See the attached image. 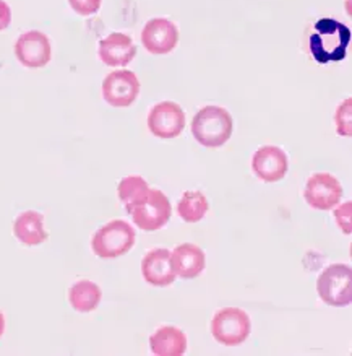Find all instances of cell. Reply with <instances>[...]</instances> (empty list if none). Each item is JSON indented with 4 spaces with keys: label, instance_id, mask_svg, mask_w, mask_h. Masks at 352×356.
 <instances>
[{
    "label": "cell",
    "instance_id": "9c48e42d",
    "mask_svg": "<svg viewBox=\"0 0 352 356\" xmlns=\"http://www.w3.org/2000/svg\"><path fill=\"white\" fill-rule=\"evenodd\" d=\"M303 197L313 210H331L341 200L342 186L330 172H315L308 177Z\"/></svg>",
    "mask_w": 352,
    "mask_h": 356
},
{
    "label": "cell",
    "instance_id": "277c9868",
    "mask_svg": "<svg viewBox=\"0 0 352 356\" xmlns=\"http://www.w3.org/2000/svg\"><path fill=\"white\" fill-rule=\"evenodd\" d=\"M317 291L328 306L344 307L352 302V270L344 264H331L317 280Z\"/></svg>",
    "mask_w": 352,
    "mask_h": 356
},
{
    "label": "cell",
    "instance_id": "9a60e30c",
    "mask_svg": "<svg viewBox=\"0 0 352 356\" xmlns=\"http://www.w3.org/2000/svg\"><path fill=\"white\" fill-rule=\"evenodd\" d=\"M99 59L109 67L128 65L137 56V46L132 38L124 33H110L99 41Z\"/></svg>",
    "mask_w": 352,
    "mask_h": 356
},
{
    "label": "cell",
    "instance_id": "44dd1931",
    "mask_svg": "<svg viewBox=\"0 0 352 356\" xmlns=\"http://www.w3.org/2000/svg\"><path fill=\"white\" fill-rule=\"evenodd\" d=\"M351 111H352V99L347 98L340 104L335 114L336 131L341 137L352 136V124H351Z\"/></svg>",
    "mask_w": 352,
    "mask_h": 356
},
{
    "label": "cell",
    "instance_id": "d6986e66",
    "mask_svg": "<svg viewBox=\"0 0 352 356\" xmlns=\"http://www.w3.org/2000/svg\"><path fill=\"white\" fill-rule=\"evenodd\" d=\"M148 194L149 186L142 176H127L119 182L117 195L119 200L127 209V213H130L135 207L144 204L148 199Z\"/></svg>",
    "mask_w": 352,
    "mask_h": 356
},
{
    "label": "cell",
    "instance_id": "6da1fadb",
    "mask_svg": "<svg viewBox=\"0 0 352 356\" xmlns=\"http://www.w3.org/2000/svg\"><path fill=\"white\" fill-rule=\"evenodd\" d=\"M349 42V26L333 18H321L315 23V33L310 36L312 57L320 65L341 62L347 54Z\"/></svg>",
    "mask_w": 352,
    "mask_h": 356
},
{
    "label": "cell",
    "instance_id": "e0dca14e",
    "mask_svg": "<svg viewBox=\"0 0 352 356\" xmlns=\"http://www.w3.org/2000/svg\"><path fill=\"white\" fill-rule=\"evenodd\" d=\"M149 346L156 356H182L187 351V335L179 327L162 325L149 337Z\"/></svg>",
    "mask_w": 352,
    "mask_h": 356
},
{
    "label": "cell",
    "instance_id": "ac0fdd59",
    "mask_svg": "<svg viewBox=\"0 0 352 356\" xmlns=\"http://www.w3.org/2000/svg\"><path fill=\"white\" fill-rule=\"evenodd\" d=\"M103 291L94 282L80 280L74 283L69 290V302L76 312L86 314V312L94 311L99 306Z\"/></svg>",
    "mask_w": 352,
    "mask_h": 356
},
{
    "label": "cell",
    "instance_id": "3957f363",
    "mask_svg": "<svg viewBox=\"0 0 352 356\" xmlns=\"http://www.w3.org/2000/svg\"><path fill=\"white\" fill-rule=\"evenodd\" d=\"M137 241L132 225L124 220H112L96 231L91 239V249L101 259H117L130 252Z\"/></svg>",
    "mask_w": 352,
    "mask_h": 356
},
{
    "label": "cell",
    "instance_id": "7a4b0ae2",
    "mask_svg": "<svg viewBox=\"0 0 352 356\" xmlns=\"http://www.w3.org/2000/svg\"><path fill=\"white\" fill-rule=\"evenodd\" d=\"M234 131L233 115L221 106H205L192 121V134L195 140L208 148H219L229 140Z\"/></svg>",
    "mask_w": 352,
    "mask_h": 356
},
{
    "label": "cell",
    "instance_id": "5bb4252c",
    "mask_svg": "<svg viewBox=\"0 0 352 356\" xmlns=\"http://www.w3.org/2000/svg\"><path fill=\"white\" fill-rule=\"evenodd\" d=\"M171 267L176 277L192 280L205 272L206 256L196 244L184 243L171 252Z\"/></svg>",
    "mask_w": 352,
    "mask_h": 356
},
{
    "label": "cell",
    "instance_id": "7c38bea8",
    "mask_svg": "<svg viewBox=\"0 0 352 356\" xmlns=\"http://www.w3.org/2000/svg\"><path fill=\"white\" fill-rule=\"evenodd\" d=\"M289 170L287 155L279 147L263 145L252 156L253 175L263 182L281 181Z\"/></svg>",
    "mask_w": 352,
    "mask_h": 356
},
{
    "label": "cell",
    "instance_id": "8992f818",
    "mask_svg": "<svg viewBox=\"0 0 352 356\" xmlns=\"http://www.w3.org/2000/svg\"><path fill=\"white\" fill-rule=\"evenodd\" d=\"M172 207L167 195L159 189H149L148 199L144 204L135 207L130 211L135 225L143 231H158L167 225L171 220Z\"/></svg>",
    "mask_w": 352,
    "mask_h": 356
},
{
    "label": "cell",
    "instance_id": "4fadbf2b",
    "mask_svg": "<svg viewBox=\"0 0 352 356\" xmlns=\"http://www.w3.org/2000/svg\"><path fill=\"white\" fill-rule=\"evenodd\" d=\"M144 282L151 286H169L176 282V273L171 267V251L166 248L153 249L144 254L142 261Z\"/></svg>",
    "mask_w": 352,
    "mask_h": 356
},
{
    "label": "cell",
    "instance_id": "ba28073f",
    "mask_svg": "<svg viewBox=\"0 0 352 356\" xmlns=\"http://www.w3.org/2000/svg\"><path fill=\"white\" fill-rule=\"evenodd\" d=\"M140 95V80L132 70H115L103 81V98L114 108H128Z\"/></svg>",
    "mask_w": 352,
    "mask_h": 356
},
{
    "label": "cell",
    "instance_id": "52a82bcc",
    "mask_svg": "<svg viewBox=\"0 0 352 356\" xmlns=\"http://www.w3.org/2000/svg\"><path fill=\"white\" fill-rule=\"evenodd\" d=\"M148 129L158 138L179 137L185 129V113L174 101H161L149 111Z\"/></svg>",
    "mask_w": 352,
    "mask_h": 356
},
{
    "label": "cell",
    "instance_id": "ffe728a7",
    "mask_svg": "<svg viewBox=\"0 0 352 356\" xmlns=\"http://www.w3.org/2000/svg\"><path fill=\"white\" fill-rule=\"evenodd\" d=\"M208 199L200 191L184 192L179 204H177V213L187 223H196V221L205 218V215L208 213Z\"/></svg>",
    "mask_w": 352,
    "mask_h": 356
},
{
    "label": "cell",
    "instance_id": "cb8c5ba5",
    "mask_svg": "<svg viewBox=\"0 0 352 356\" xmlns=\"http://www.w3.org/2000/svg\"><path fill=\"white\" fill-rule=\"evenodd\" d=\"M12 23V10L6 0H0V31L7 30Z\"/></svg>",
    "mask_w": 352,
    "mask_h": 356
},
{
    "label": "cell",
    "instance_id": "30bf717a",
    "mask_svg": "<svg viewBox=\"0 0 352 356\" xmlns=\"http://www.w3.org/2000/svg\"><path fill=\"white\" fill-rule=\"evenodd\" d=\"M15 56L22 65L28 69H41L51 62L52 47L44 33L28 31L18 38L15 42Z\"/></svg>",
    "mask_w": 352,
    "mask_h": 356
},
{
    "label": "cell",
    "instance_id": "2e32d148",
    "mask_svg": "<svg viewBox=\"0 0 352 356\" xmlns=\"http://www.w3.org/2000/svg\"><path fill=\"white\" fill-rule=\"evenodd\" d=\"M13 234L25 246H40L46 243L49 234L44 229V216L36 210H26L17 216L13 223Z\"/></svg>",
    "mask_w": 352,
    "mask_h": 356
},
{
    "label": "cell",
    "instance_id": "5b68a950",
    "mask_svg": "<svg viewBox=\"0 0 352 356\" xmlns=\"http://www.w3.org/2000/svg\"><path fill=\"white\" fill-rule=\"evenodd\" d=\"M252 322L244 309L224 307L216 312L211 321V335L221 345L237 346L249 339Z\"/></svg>",
    "mask_w": 352,
    "mask_h": 356
},
{
    "label": "cell",
    "instance_id": "603a6c76",
    "mask_svg": "<svg viewBox=\"0 0 352 356\" xmlns=\"http://www.w3.org/2000/svg\"><path fill=\"white\" fill-rule=\"evenodd\" d=\"M351 213H352L351 202H346V204H342L340 209L335 210L336 223L344 234H351Z\"/></svg>",
    "mask_w": 352,
    "mask_h": 356
},
{
    "label": "cell",
    "instance_id": "7402d4cb",
    "mask_svg": "<svg viewBox=\"0 0 352 356\" xmlns=\"http://www.w3.org/2000/svg\"><path fill=\"white\" fill-rule=\"evenodd\" d=\"M70 7L81 17H90L98 13L103 0H69Z\"/></svg>",
    "mask_w": 352,
    "mask_h": 356
},
{
    "label": "cell",
    "instance_id": "8fae6325",
    "mask_svg": "<svg viewBox=\"0 0 352 356\" xmlns=\"http://www.w3.org/2000/svg\"><path fill=\"white\" fill-rule=\"evenodd\" d=\"M142 42L149 54H169L179 44V30L167 18H153L143 28Z\"/></svg>",
    "mask_w": 352,
    "mask_h": 356
},
{
    "label": "cell",
    "instance_id": "d4e9b609",
    "mask_svg": "<svg viewBox=\"0 0 352 356\" xmlns=\"http://www.w3.org/2000/svg\"><path fill=\"white\" fill-rule=\"evenodd\" d=\"M6 332V317H3V312H0V337Z\"/></svg>",
    "mask_w": 352,
    "mask_h": 356
}]
</instances>
